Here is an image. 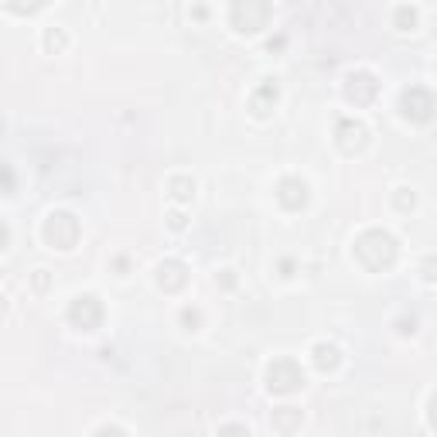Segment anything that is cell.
<instances>
[{
  "label": "cell",
  "instance_id": "cell-1",
  "mask_svg": "<svg viewBox=\"0 0 437 437\" xmlns=\"http://www.w3.org/2000/svg\"><path fill=\"white\" fill-rule=\"evenodd\" d=\"M356 253H359V260H365L369 270H382V266L393 263V256H397V243L380 232V229H373V232H365L359 243H356Z\"/></svg>",
  "mask_w": 437,
  "mask_h": 437
},
{
  "label": "cell",
  "instance_id": "cell-2",
  "mask_svg": "<svg viewBox=\"0 0 437 437\" xmlns=\"http://www.w3.org/2000/svg\"><path fill=\"white\" fill-rule=\"evenodd\" d=\"M270 18V4L266 0H236L232 4V21L239 31H260Z\"/></svg>",
  "mask_w": 437,
  "mask_h": 437
},
{
  "label": "cell",
  "instance_id": "cell-3",
  "mask_svg": "<svg viewBox=\"0 0 437 437\" xmlns=\"http://www.w3.org/2000/svg\"><path fill=\"white\" fill-rule=\"evenodd\" d=\"M266 380H270V390H273V393H294V390L305 382V373H301V365H297V362L277 359L273 365H270Z\"/></svg>",
  "mask_w": 437,
  "mask_h": 437
},
{
  "label": "cell",
  "instance_id": "cell-4",
  "mask_svg": "<svg viewBox=\"0 0 437 437\" xmlns=\"http://www.w3.org/2000/svg\"><path fill=\"white\" fill-rule=\"evenodd\" d=\"M45 236H48V243H52V246L69 249L72 243H76V236H79L76 219H72V215H65V212H58V215H52V219H48Z\"/></svg>",
  "mask_w": 437,
  "mask_h": 437
},
{
  "label": "cell",
  "instance_id": "cell-5",
  "mask_svg": "<svg viewBox=\"0 0 437 437\" xmlns=\"http://www.w3.org/2000/svg\"><path fill=\"white\" fill-rule=\"evenodd\" d=\"M69 318H72L82 331H93L96 324L103 322V307H99L96 297H79L76 305H72V311H69Z\"/></svg>",
  "mask_w": 437,
  "mask_h": 437
},
{
  "label": "cell",
  "instance_id": "cell-6",
  "mask_svg": "<svg viewBox=\"0 0 437 437\" xmlns=\"http://www.w3.org/2000/svg\"><path fill=\"white\" fill-rule=\"evenodd\" d=\"M277 198L284 202L287 209H301V205L307 202L305 181H297V178H287V181H280V191H277Z\"/></svg>",
  "mask_w": 437,
  "mask_h": 437
},
{
  "label": "cell",
  "instance_id": "cell-7",
  "mask_svg": "<svg viewBox=\"0 0 437 437\" xmlns=\"http://www.w3.org/2000/svg\"><path fill=\"white\" fill-rule=\"evenodd\" d=\"M403 110H407V116H414V120H427L431 116V96L424 93V89H410V93L403 96Z\"/></svg>",
  "mask_w": 437,
  "mask_h": 437
},
{
  "label": "cell",
  "instance_id": "cell-8",
  "mask_svg": "<svg viewBox=\"0 0 437 437\" xmlns=\"http://www.w3.org/2000/svg\"><path fill=\"white\" fill-rule=\"evenodd\" d=\"M376 96V79L359 72V76L348 79V99H356V103H369Z\"/></svg>",
  "mask_w": 437,
  "mask_h": 437
},
{
  "label": "cell",
  "instance_id": "cell-9",
  "mask_svg": "<svg viewBox=\"0 0 437 437\" xmlns=\"http://www.w3.org/2000/svg\"><path fill=\"white\" fill-rule=\"evenodd\" d=\"M339 133H342V147H345V151H359L362 144H365V127H362V123L345 120L342 127H339Z\"/></svg>",
  "mask_w": 437,
  "mask_h": 437
},
{
  "label": "cell",
  "instance_id": "cell-10",
  "mask_svg": "<svg viewBox=\"0 0 437 437\" xmlns=\"http://www.w3.org/2000/svg\"><path fill=\"white\" fill-rule=\"evenodd\" d=\"M314 362H318V369H335L339 365V348L335 345H318L314 348Z\"/></svg>",
  "mask_w": 437,
  "mask_h": 437
},
{
  "label": "cell",
  "instance_id": "cell-11",
  "mask_svg": "<svg viewBox=\"0 0 437 437\" xmlns=\"http://www.w3.org/2000/svg\"><path fill=\"white\" fill-rule=\"evenodd\" d=\"M41 4H45V0H11V7H14V11H21V14H31V11H38Z\"/></svg>",
  "mask_w": 437,
  "mask_h": 437
},
{
  "label": "cell",
  "instance_id": "cell-12",
  "mask_svg": "<svg viewBox=\"0 0 437 437\" xmlns=\"http://www.w3.org/2000/svg\"><path fill=\"white\" fill-rule=\"evenodd\" d=\"M399 31H410V28H414V21H417V14H414V11H407V7H403V11H399Z\"/></svg>",
  "mask_w": 437,
  "mask_h": 437
},
{
  "label": "cell",
  "instance_id": "cell-13",
  "mask_svg": "<svg viewBox=\"0 0 437 437\" xmlns=\"http://www.w3.org/2000/svg\"><path fill=\"white\" fill-rule=\"evenodd\" d=\"M174 188H178V191H174V195H178V198H188V195H191V181H185V178H178V181H174Z\"/></svg>",
  "mask_w": 437,
  "mask_h": 437
},
{
  "label": "cell",
  "instance_id": "cell-14",
  "mask_svg": "<svg viewBox=\"0 0 437 437\" xmlns=\"http://www.w3.org/2000/svg\"><path fill=\"white\" fill-rule=\"evenodd\" d=\"M4 243H7V226L0 222V246H4Z\"/></svg>",
  "mask_w": 437,
  "mask_h": 437
}]
</instances>
